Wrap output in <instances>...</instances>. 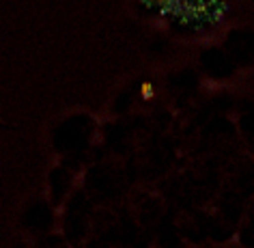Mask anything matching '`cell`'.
<instances>
[{
	"mask_svg": "<svg viewBox=\"0 0 254 248\" xmlns=\"http://www.w3.org/2000/svg\"><path fill=\"white\" fill-rule=\"evenodd\" d=\"M142 97H144V99H151V97H153V88H151V84H142Z\"/></svg>",
	"mask_w": 254,
	"mask_h": 248,
	"instance_id": "cell-5",
	"label": "cell"
},
{
	"mask_svg": "<svg viewBox=\"0 0 254 248\" xmlns=\"http://www.w3.org/2000/svg\"><path fill=\"white\" fill-rule=\"evenodd\" d=\"M183 2H186V0H164V4L160 7V15L166 17V20L177 22V17H179L181 9H183Z\"/></svg>",
	"mask_w": 254,
	"mask_h": 248,
	"instance_id": "cell-3",
	"label": "cell"
},
{
	"mask_svg": "<svg viewBox=\"0 0 254 248\" xmlns=\"http://www.w3.org/2000/svg\"><path fill=\"white\" fill-rule=\"evenodd\" d=\"M228 15V4L224 0H209V26H220Z\"/></svg>",
	"mask_w": 254,
	"mask_h": 248,
	"instance_id": "cell-2",
	"label": "cell"
},
{
	"mask_svg": "<svg viewBox=\"0 0 254 248\" xmlns=\"http://www.w3.org/2000/svg\"><path fill=\"white\" fill-rule=\"evenodd\" d=\"M209 0H186L177 22L186 28H209Z\"/></svg>",
	"mask_w": 254,
	"mask_h": 248,
	"instance_id": "cell-1",
	"label": "cell"
},
{
	"mask_svg": "<svg viewBox=\"0 0 254 248\" xmlns=\"http://www.w3.org/2000/svg\"><path fill=\"white\" fill-rule=\"evenodd\" d=\"M138 2L144 4L147 9H157V11H160V7L164 4V0H138Z\"/></svg>",
	"mask_w": 254,
	"mask_h": 248,
	"instance_id": "cell-4",
	"label": "cell"
}]
</instances>
